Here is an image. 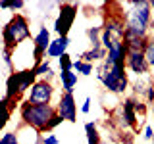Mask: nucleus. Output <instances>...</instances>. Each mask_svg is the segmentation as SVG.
Instances as JSON below:
<instances>
[{
    "mask_svg": "<svg viewBox=\"0 0 154 144\" xmlns=\"http://www.w3.org/2000/svg\"><path fill=\"white\" fill-rule=\"evenodd\" d=\"M125 31L137 37L150 38L148 33L154 31V16L150 10V0H133L125 2Z\"/></svg>",
    "mask_w": 154,
    "mask_h": 144,
    "instance_id": "nucleus-1",
    "label": "nucleus"
},
{
    "mask_svg": "<svg viewBox=\"0 0 154 144\" xmlns=\"http://www.w3.org/2000/svg\"><path fill=\"white\" fill-rule=\"evenodd\" d=\"M96 77L110 94H125L131 86L125 64H110L108 60H104L96 67Z\"/></svg>",
    "mask_w": 154,
    "mask_h": 144,
    "instance_id": "nucleus-2",
    "label": "nucleus"
},
{
    "mask_svg": "<svg viewBox=\"0 0 154 144\" xmlns=\"http://www.w3.org/2000/svg\"><path fill=\"white\" fill-rule=\"evenodd\" d=\"M58 113L56 106L52 104H31L27 102V100H23L21 104H19V115H21L23 119V125H27V127L35 129L37 133L41 134H46L48 133V125H50L52 117Z\"/></svg>",
    "mask_w": 154,
    "mask_h": 144,
    "instance_id": "nucleus-3",
    "label": "nucleus"
},
{
    "mask_svg": "<svg viewBox=\"0 0 154 144\" xmlns=\"http://www.w3.org/2000/svg\"><path fill=\"white\" fill-rule=\"evenodd\" d=\"M27 38H31V27H29V19L23 16L21 12L14 14L10 17V21L2 29V42L4 48L16 52L17 46L21 42H25Z\"/></svg>",
    "mask_w": 154,
    "mask_h": 144,
    "instance_id": "nucleus-4",
    "label": "nucleus"
},
{
    "mask_svg": "<svg viewBox=\"0 0 154 144\" xmlns=\"http://www.w3.org/2000/svg\"><path fill=\"white\" fill-rule=\"evenodd\" d=\"M77 4L75 2H64L60 4V10H58V17L54 19V33L58 37H67L75 23L77 17Z\"/></svg>",
    "mask_w": 154,
    "mask_h": 144,
    "instance_id": "nucleus-5",
    "label": "nucleus"
},
{
    "mask_svg": "<svg viewBox=\"0 0 154 144\" xmlns=\"http://www.w3.org/2000/svg\"><path fill=\"white\" fill-rule=\"evenodd\" d=\"M52 98H54V85L46 79H37V83L29 88L27 92V102L31 104H52Z\"/></svg>",
    "mask_w": 154,
    "mask_h": 144,
    "instance_id": "nucleus-6",
    "label": "nucleus"
},
{
    "mask_svg": "<svg viewBox=\"0 0 154 144\" xmlns=\"http://www.w3.org/2000/svg\"><path fill=\"white\" fill-rule=\"evenodd\" d=\"M50 42H52L50 31L46 27H41L38 33L33 37V67L46 60V50L50 46Z\"/></svg>",
    "mask_w": 154,
    "mask_h": 144,
    "instance_id": "nucleus-7",
    "label": "nucleus"
},
{
    "mask_svg": "<svg viewBox=\"0 0 154 144\" xmlns=\"http://www.w3.org/2000/svg\"><path fill=\"white\" fill-rule=\"evenodd\" d=\"M58 115L67 123H75L77 121V104H75V96L73 92H62L56 104Z\"/></svg>",
    "mask_w": 154,
    "mask_h": 144,
    "instance_id": "nucleus-8",
    "label": "nucleus"
},
{
    "mask_svg": "<svg viewBox=\"0 0 154 144\" xmlns=\"http://www.w3.org/2000/svg\"><path fill=\"white\" fill-rule=\"evenodd\" d=\"M125 69L129 73L137 75L139 79L141 77H146L150 73V67L146 64V58H144V52H133L129 50L127 52V58H125Z\"/></svg>",
    "mask_w": 154,
    "mask_h": 144,
    "instance_id": "nucleus-9",
    "label": "nucleus"
},
{
    "mask_svg": "<svg viewBox=\"0 0 154 144\" xmlns=\"http://www.w3.org/2000/svg\"><path fill=\"white\" fill-rule=\"evenodd\" d=\"M106 52H108L106 60H108L110 64H125V58H127L129 48H127V44H125L123 38H114L112 37V40H110Z\"/></svg>",
    "mask_w": 154,
    "mask_h": 144,
    "instance_id": "nucleus-10",
    "label": "nucleus"
},
{
    "mask_svg": "<svg viewBox=\"0 0 154 144\" xmlns=\"http://www.w3.org/2000/svg\"><path fill=\"white\" fill-rule=\"evenodd\" d=\"M69 37H56L52 38L50 46L46 50V60H52V58H62L64 54H67V48H69Z\"/></svg>",
    "mask_w": 154,
    "mask_h": 144,
    "instance_id": "nucleus-11",
    "label": "nucleus"
},
{
    "mask_svg": "<svg viewBox=\"0 0 154 144\" xmlns=\"http://www.w3.org/2000/svg\"><path fill=\"white\" fill-rule=\"evenodd\" d=\"M123 40H125V44H127L129 50H133V52H144V48H146V44H148L150 38H143V37H137V35H133V33L125 31Z\"/></svg>",
    "mask_w": 154,
    "mask_h": 144,
    "instance_id": "nucleus-12",
    "label": "nucleus"
},
{
    "mask_svg": "<svg viewBox=\"0 0 154 144\" xmlns=\"http://www.w3.org/2000/svg\"><path fill=\"white\" fill-rule=\"evenodd\" d=\"M106 56H108V52H106V48L98 46V48H89V50H85L83 54L79 56V60L87 62V64H94V62H104Z\"/></svg>",
    "mask_w": 154,
    "mask_h": 144,
    "instance_id": "nucleus-13",
    "label": "nucleus"
},
{
    "mask_svg": "<svg viewBox=\"0 0 154 144\" xmlns=\"http://www.w3.org/2000/svg\"><path fill=\"white\" fill-rule=\"evenodd\" d=\"M58 77L62 81V92H73V88L77 85V73L75 71H60Z\"/></svg>",
    "mask_w": 154,
    "mask_h": 144,
    "instance_id": "nucleus-14",
    "label": "nucleus"
},
{
    "mask_svg": "<svg viewBox=\"0 0 154 144\" xmlns=\"http://www.w3.org/2000/svg\"><path fill=\"white\" fill-rule=\"evenodd\" d=\"M12 102L6 98V96H2L0 98V131H4L6 129V125L10 123V117H12Z\"/></svg>",
    "mask_w": 154,
    "mask_h": 144,
    "instance_id": "nucleus-15",
    "label": "nucleus"
},
{
    "mask_svg": "<svg viewBox=\"0 0 154 144\" xmlns=\"http://www.w3.org/2000/svg\"><path fill=\"white\" fill-rule=\"evenodd\" d=\"M85 134H87V144H102V136H100L98 125L94 121L85 123Z\"/></svg>",
    "mask_w": 154,
    "mask_h": 144,
    "instance_id": "nucleus-16",
    "label": "nucleus"
},
{
    "mask_svg": "<svg viewBox=\"0 0 154 144\" xmlns=\"http://www.w3.org/2000/svg\"><path fill=\"white\" fill-rule=\"evenodd\" d=\"M85 35H87V38H89V42H91V48H98V46H102V44H100L102 27H87Z\"/></svg>",
    "mask_w": 154,
    "mask_h": 144,
    "instance_id": "nucleus-17",
    "label": "nucleus"
},
{
    "mask_svg": "<svg viewBox=\"0 0 154 144\" xmlns=\"http://www.w3.org/2000/svg\"><path fill=\"white\" fill-rule=\"evenodd\" d=\"M73 71L75 73H79V75H91L94 71V67H93V64H87V62H83V60H77L73 62Z\"/></svg>",
    "mask_w": 154,
    "mask_h": 144,
    "instance_id": "nucleus-18",
    "label": "nucleus"
},
{
    "mask_svg": "<svg viewBox=\"0 0 154 144\" xmlns=\"http://www.w3.org/2000/svg\"><path fill=\"white\" fill-rule=\"evenodd\" d=\"M35 69V73H37V77L38 79H45V77L52 71V65H50V60H45V62H41L38 65H35L33 67Z\"/></svg>",
    "mask_w": 154,
    "mask_h": 144,
    "instance_id": "nucleus-19",
    "label": "nucleus"
},
{
    "mask_svg": "<svg viewBox=\"0 0 154 144\" xmlns=\"http://www.w3.org/2000/svg\"><path fill=\"white\" fill-rule=\"evenodd\" d=\"M144 58H146V64L150 67V71H154V37H150L146 48H144Z\"/></svg>",
    "mask_w": 154,
    "mask_h": 144,
    "instance_id": "nucleus-20",
    "label": "nucleus"
},
{
    "mask_svg": "<svg viewBox=\"0 0 154 144\" xmlns=\"http://www.w3.org/2000/svg\"><path fill=\"white\" fill-rule=\"evenodd\" d=\"M73 58L69 54H64L62 58H58V65H60V71H73Z\"/></svg>",
    "mask_w": 154,
    "mask_h": 144,
    "instance_id": "nucleus-21",
    "label": "nucleus"
},
{
    "mask_svg": "<svg viewBox=\"0 0 154 144\" xmlns=\"http://www.w3.org/2000/svg\"><path fill=\"white\" fill-rule=\"evenodd\" d=\"M0 144H21L19 142V134L16 131H6L0 136Z\"/></svg>",
    "mask_w": 154,
    "mask_h": 144,
    "instance_id": "nucleus-22",
    "label": "nucleus"
},
{
    "mask_svg": "<svg viewBox=\"0 0 154 144\" xmlns=\"http://www.w3.org/2000/svg\"><path fill=\"white\" fill-rule=\"evenodd\" d=\"M25 2L23 0H16V2H0V10H12L14 14H17L16 10H23Z\"/></svg>",
    "mask_w": 154,
    "mask_h": 144,
    "instance_id": "nucleus-23",
    "label": "nucleus"
},
{
    "mask_svg": "<svg viewBox=\"0 0 154 144\" xmlns=\"http://www.w3.org/2000/svg\"><path fill=\"white\" fill-rule=\"evenodd\" d=\"M2 60L6 64L8 69H14V52L8 50V48H2Z\"/></svg>",
    "mask_w": 154,
    "mask_h": 144,
    "instance_id": "nucleus-24",
    "label": "nucleus"
},
{
    "mask_svg": "<svg viewBox=\"0 0 154 144\" xmlns=\"http://www.w3.org/2000/svg\"><path fill=\"white\" fill-rule=\"evenodd\" d=\"M143 140H146V142H152L154 140V129H152V125H144V127H143Z\"/></svg>",
    "mask_w": 154,
    "mask_h": 144,
    "instance_id": "nucleus-25",
    "label": "nucleus"
},
{
    "mask_svg": "<svg viewBox=\"0 0 154 144\" xmlns=\"http://www.w3.org/2000/svg\"><path fill=\"white\" fill-rule=\"evenodd\" d=\"M41 144H60V140H58V136L54 133H46V134H42Z\"/></svg>",
    "mask_w": 154,
    "mask_h": 144,
    "instance_id": "nucleus-26",
    "label": "nucleus"
},
{
    "mask_svg": "<svg viewBox=\"0 0 154 144\" xmlns=\"http://www.w3.org/2000/svg\"><path fill=\"white\" fill-rule=\"evenodd\" d=\"M144 102H146V104H154V83L150 85V86H148V88H146V92H144Z\"/></svg>",
    "mask_w": 154,
    "mask_h": 144,
    "instance_id": "nucleus-27",
    "label": "nucleus"
},
{
    "mask_svg": "<svg viewBox=\"0 0 154 144\" xmlns=\"http://www.w3.org/2000/svg\"><path fill=\"white\" fill-rule=\"evenodd\" d=\"M62 123H64V119H62L60 117V115H54V117H52V121H50V125H48V133H52V131H54V129L58 127V125H62Z\"/></svg>",
    "mask_w": 154,
    "mask_h": 144,
    "instance_id": "nucleus-28",
    "label": "nucleus"
},
{
    "mask_svg": "<svg viewBox=\"0 0 154 144\" xmlns=\"http://www.w3.org/2000/svg\"><path fill=\"white\" fill-rule=\"evenodd\" d=\"M91 104H93V100H91V96H87V98L83 100V104H81V113H89L91 112Z\"/></svg>",
    "mask_w": 154,
    "mask_h": 144,
    "instance_id": "nucleus-29",
    "label": "nucleus"
},
{
    "mask_svg": "<svg viewBox=\"0 0 154 144\" xmlns=\"http://www.w3.org/2000/svg\"><path fill=\"white\" fill-rule=\"evenodd\" d=\"M150 10H152V16H154V0H150Z\"/></svg>",
    "mask_w": 154,
    "mask_h": 144,
    "instance_id": "nucleus-30",
    "label": "nucleus"
},
{
    "mask_svg": "<svg viewBox=\"0 0 154 144\" xmlns=\"http://www.w3.org/2000/svg\"><path fill=\"white\" fill-rule=\"evenodd\" d=\"M150 112H152V117H154V104H152V110H150Z\"/></svg>",
    "mask_w": 154,
    "mask_h": 144,
    "instance_id": "nucleus-31",
    "label": "nucleus"
},
{
    "mask_svg": "<svg viewBox=\"0 0 154 144\" xmlns=\"http://www.w3.org/2000/svg\"><path fill=\"white\" fill-rule=\"evenodd\" d=\"M150 144H154V140H152V142H150Z\"/></svg>",
    "mask_w": 154,
    "mask_h": 144,
    "instance_id": "nucleus-32",
    "label": "nucleus"
}]
</instances>
